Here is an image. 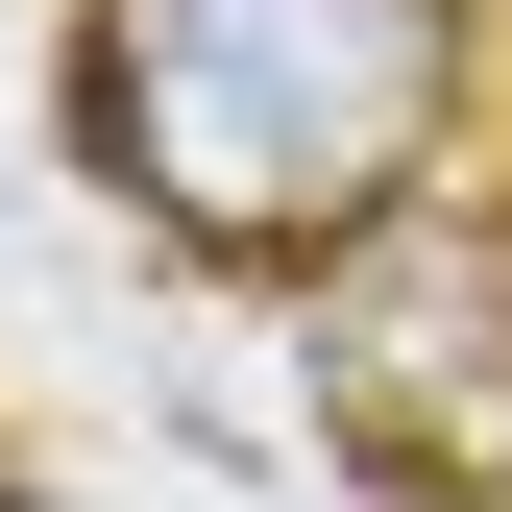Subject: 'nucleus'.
Returning a JSON list of instances; mask_svg holds the SVG:
<instances>
[{"mask_svg": "<svg viewBox=\"0 0 512 512\" xmlns=\"http://www.w3.org/2000/svg\"><path fill=\"white\" fill-rule=\"evenodd\" d=\"M439 122V0H98V147L171 220L293 244Z\"/></svg>", "mask_w": 512, "mask_h": 512, "instance_id": "1", "label": "nucleus"}]
</instances>
